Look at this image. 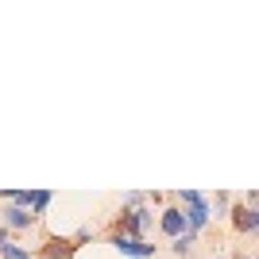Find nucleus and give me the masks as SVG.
Masks as SVG:
<instances>
[{
	"instance_id": "9",
	"label": "nucleus",
	"mask_w": 259,
	"mask_h": 259,
	"mask_svg": "<svg viewBox=\"0 0 259 259\" xmlns=\"http://www.w3.org/2000/svg\"><path fill=\"white\" fill-rule=\"evenodd\" d=\"M197 240H201V236H194V232H190V228H186V232H182V236H178V240H170V255L186 259V255H190V251L197 248Z\"/></svg>"
},
{
	"instance_id": "8",
	"label": "nucleus",
	"mask_w": 259,
	"mask_h": 259,
	"mask_svg": "<svg viewBox=\"0 0 259 259\" xmlns=\"http://www.w3.org/2000/svg\"><path fill=\"white\" fill-rule=\"evenodd\" d=\"M232 201H236V197L228 194V190H217V194L209 197V209H213V221H225V217H228V209H232Z\"/></svg>"
},
{
	"instance_id": "12",
	"label": "nucleus",
	"mask_w": 259,
	"mask_h": 259,
	"mask_svg": "<svg viewBox=\"0 0 259 259\" xmlns=\"http://www.w3.org/2000/svg\"><path fill=\"white\" fill-rule=\"evenodd\" d=\"M120 205H124V209H143V205H147V194H143V190H128Z\"/></svg>"
},
{
	"instance_id": "10",
	"label": "nucleus",
	"mask_w": 259,
	"mask_h": 259,
	"mask_svg": "<svg viewBox=\"0 0 259 259\" xmlns=\"http://www.w3.org/2000/svg\"><path fill=\"white\" fill-rule=\"evenodd\" d=\"M54 205V194L51 190H31V217H39L43 221V213Z\"/></svg>"
},
{
	"instance_id": "3",
	"label": "nucleus",
	"mask_w": 259,
	"mask_h": 259,
	"mask_svg": "<svg viewBox=\"0 0 259 259\" xmlns=\"http://www.w3.org/2000/svg\"><path fill=\"white\" fill-rule=\"evenodd\" d=\"M105 244L112 251H120L124 259H155L159 255V248L151 240H132V236H120V232H105Z\"/></svg>"
},
{
	"instance_id": "11",
	"label": "nucleus",
	"mask_w": 259,
	"mask_h": 259,
	"mask_svg": "<svg viewBox=\"0 0 259 259\" xmlns=\"http://www.w3.org/2000/svg\"><path fill=\"white\" fill-rule=\"evenodd\" d=\"M0 259H35V248H23L20 240H12L8 248L0 251Z\"/></svg>"
},
{
	"instance_id": "1",
	"label": "nucleus",
	"mask_w": 259,
	"mask_h": 259,
	"mask_svg": "<svg viewBox=\"0 0 259 259\" xmlns=\"http://www.w3.org/2000/svg\"><path fill=\"white\" fill-rule=\"evenodd\" d=\"M170 201L186 213V228L194 232V236H201L209 225H213V209H209V194H201V190H174Z\"/></svg>"
},
{
	"instance_id": "14",
	"label": "nucleus",
	"mask_w": 259,
	"mask_h": 259,
	"mask_svg": "<svg viewBox=\"0 0 259 259\" xmlns=\"http://www.w3.org/2000/svg\"><path fill=\"white\" fill-rule=\"evenodd\" d=\"M12 240H16V236H12V232H8V228H4V225H0V251H4V248H8V244H12Z\"/></svg>"
},
{
	"instance_id": "4",
	"label": "nucleus",
	"mask_w": 259,
	"mask_h": 259,
	"mask_svg": "<svg viewBox=\"0 0 259 259\" xmlns=\"http://www.w3.org/2000/svg\"><path fill=\"white\" fill-rule=\"evenodd\" d=\"M77 244H74V236H43V244L35 248V259H74L77 255Z\"/></svg>"
},
{
	"instance_id": "5",
	"label": "nucleus",
	"mask_w": 259,
	"mask_h": 259,
	"mask_svg": "<svg viewBox=\"0 0 259 259\" xmlns=\"http://www.w3.org/2000/svg\"><path fill=\"white\" fill-rule=\"evenodd\" d=\"M0 225L8 228V232H27V228H35L39 225V217H31L27 209H20V205H0Z\"/></svg>"
},
{
	"instance_id": "6",
	"label": "nucleus",
	"mask_w": 259,
	"mask_h": 259,
	"mask_svg": "<svg viewBox=\"0 0 259 259\" xmlns=\"http://www.w3.org/2000/svg\"><path fill=\"white\" fill-rule=\"evenodd\" d=\"M159 232H162L166 240H178V236L186 232V213L174 205V201L159 209Z\"/></svg>"
},
{
	"instance_id": "15",
	"label": "nucleus",
	"mask_w": 259,
	"mask_h": 259,
	"mask_svg": "<svg viewBox=\"0 0 259 259\" xmlns=\"http://www.w3.org/2000/svg\"><path fill=\"white\" fill-rule=\"evenodd\" d=\"M251 236H259V209H251Z\"/></svg>"
},
{
	"instance_id": "7",
	"label": "nucleus",
	"mask_w": 259,
	"mask_h": 259,
	"mask_svg": "<svg viewBox=\"0 0 259 259\" xmlns=\"http://www.w3.org/2000/svg\"><path fill=\"white\" fill-rule=\"evenodd\" d=\"M228 225H232V232L236 236H251V209L244 205V201H232V209H228Z\"/></svg>"
},
{
	"instance_id": "13",
	"label": "nucleus",
	"mask_w": 259,
	"mask_h": 259,
	"mask_svg": "<svg viewBox=\"0 0 259 259\" xmlns=\"http://www.w3.org/2000/svg\"><path fill=\"white\" fill-rule=\"evenodd\" d=\"M93 240H97V232H93L89 225H81V228L74 232V244H77V248H85V244H93Z\"/></svg>"
},
{
	"instance_id": "2",
	"label": "nucleus",
	"mask_w": 259,
	"mask_h": 259,
	"mask_svg": "<svg viewBox=\"0 0 259 259\" xmlns=\"http://www.w3.org/2000/svg\"><path fill=\"white\" fill-rule=\"evenodd\" d=\"M155 225V209L143 205V209H116V217H112V225H108V232H120V236H132V240H147V232H151Z\"/></svg>"
}]
</instances>
